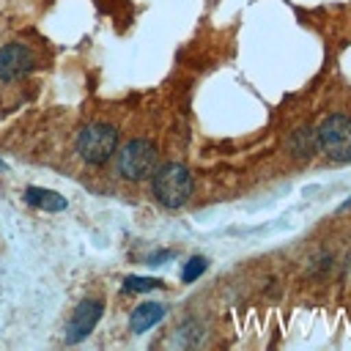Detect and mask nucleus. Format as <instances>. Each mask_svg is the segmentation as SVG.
<instances>
[{
  "label": "nucleus",
  "mask_w": 351,
  "mask_h": 351,
  "mask_svg": "<svg viewBox=\"0 0 351 351\" xmlns=\"http://www.w3.org/2000/svg\"><path fill=\"white\" fill-rule=\"evenodd\" d=\"M162 318H165V304H159V302H143V304L134 307V313H132V318H129V329H132L134 335H143V332H148L154 324H159Z\"/></svg>",
  "instance_id": "obj_8"
},
{
  "label": "nucleus",
  "mask_w": 351,
  "mask_h": 351,
  "mask_svg": "<svg viewBox=\"0 0 351 351\" xmlns=\"http://www.w3.org/2000/svg\"><path fill=\"white\" fill-rule=\"evenodd\" d=\"M159 151L151 140L145 137H134L129 143H123L115 151V167L126 181H143L148 178L159 165Z\"/></svg>",
  "instance_id": "obj_2"
},
{
  "label": "nucleus",
  "mask_w": 351,
  "mask_h": 351,
  "mask_svg": "<svg viewBox=\"0 0 351 351\" xmlns=\"http://www.w3.org/2000/svg\"><path fill=\"white\" fill-rule=\"evenodd\" d=\"M288 151L293 159L304 162V159H313V154L318 151V137H315V129L310 123H302L291 132L288 137Z\"/></svg>",
  "instance_id": "obj_7"
},
{
  "label": "nucleus",
  "mask_w": 351,
  "mask_h": 351,
  "mask_svg": "<svg viewBox=\"0 0 351 351\" xmlns=\"http://www.w3.org/2000/svg\"><path fill=\"white\" fill-rule=\"evenodd\" d=\"M318 151L329 162H348L351 159V118L343 112H335L324 118V123L315 129Z\"/></svg>",
  "instance_id": "obj_4"
},
{
  "label": "nucleus",
  "mask_w": 351,
  "mask_h": 351,
  "mask_svg": "<svg viewBox=\"0 0 351 351\" xmlns=\"http://www.w3.org/2000/svg\"><path fill=\"white\" fill-rule=\"evenodd\" d=\"M121 132L112 123H88L77 134V154L88 165H104L118 151Z\"/></svg>",
  "instance_id": "obj_3"
},
{
  "label": "nucleus",
  "mask_w": 351,
  "mask_h": 351,
  "mask_svg": "<svg viewBox=\"0 0 351 351\" xmlns=\"http://www.w3.org/2000/svg\"><path fill=\"white\" fill-rule=\"evenodd\" d=\"M192 173L181 162H165L151 173V192L165 208H181L192 197Z\"/></svg>",
  "instance_id": "obj_1"
},
{
  "label": "nucleus",
  "mask_w": 351,
  "mask_h": 351,
  "mask_svg": "<svg viewBox=\"0 0 351 351\" xmlns=\"http://www.w3.org/2000/svg\"><path fill=\"white\" fill-rule=\"evenodd\" d=\"M206 271V258H192L189 263H186V269H184V282H192L195 277H200Z\"/></svg>",
  "instance_id": "obj_11"
},
{
  "label": "nucleus",
  "mask_w": 351,
  "mask_h": 351,
  "mask_svg": "<svg viewBox=\"0 0 351 351\" xmlns=\"http://www.w3.org/2000/svg\"><path fill=\"white\" fill-rule=\"evenodd\" d=\"M33 69H36V58H33V52L27 49V44L11 41V44L0 47V80L11 82V80L25 77V74L33 71Z\"/></svg>",
  "instance_id": "obj_6"
},
{
  "label": "nucleus",
  "mask_w": 351,
  "mask_h": 351,
  "mask_svg": "<svg viewBox=\"0 0 351 351\" xmlns=\"http://www.w3.org/2000/svg\"><path fill=\"white\" fill-rule=\"evenodd\" d=\"M159 285H162V280H154V277H126L123 280L126 291H154Z\"/></svg>",
  "instance_id": "obj_10"
},
{
  "label": "nucleus",
  "mask_w": 351,
  "mask_h": 351,
  "mask_svg": "<svg viewBox=\"0 0 351 351\" xmlns=\"http://www.w3.org/2000/svg\"><path fill=\"white\" fill-rule=\"evenodd\" d=\"M101 313H104L101 299H85V302H80V304L74 307V315H71L69 324H66V343H80V340H85V337L96 329Z\"/></svg>",
  "instance_id": "obj_5"
},
{
  "label": "nucleus",
  "mask_w": 351,
  "mask_h": 351,
  "mask_svg": "<svg viewBox=\"0 0 351 351\" xmlns=\"http://www.w3.org/2000/svg\"><path fill=\"white\" fill-rule=\"evenodd\" d=\"M25 200L30 206H36V208H44V211H63L66 208V197H60L52 189H41V186H27L25 189Z\"/></svg>",
  "instance_id": "obj_9"
}]
</instances>
